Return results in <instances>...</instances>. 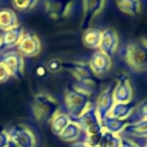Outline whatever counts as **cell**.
<instances>
[{
  "label": "cell",
  "instance_id": "7a4b0ae2",
  "mask_svg": "<svg viewBox=\"0 0 147 147\" xmlns=\"http://www.w3.org/2000/svg\"><path fill=\"white\" fill-rule=\"evenodd\" d=\"M115 86L116 84H112L108 88L103 91L97 100L96 112L100 122L109 115V113L111 112L112 108L115 104L113 97Z\"/></svg>",
  "mask_w": 147,
  "mask_h": 147
},
{
  "label": "cell",
  "instance_id": "9a60e30c",
  "mask_svg": "<svg viewBox=\"0 0 147 147\" xmlns=\"http://www.w3.org/2000/svg\"><path fill=\"white\" fill-rule=\"evenodd\" d=\"M81 133L80 127L75 124H70L67 125V129L63 132V138L64 140H73L75 138H77Z\"/></svg>",
  "mask_w": 147,
  "mask_h": 147
},
{
  "label": "cell",
  "instance_id": "9c48e42d",
  "mask_svg": "<svg viewBox=\"0 0 147 147\" xmlns=\"http://www.w3.org/2000/svg\"><path fill=\"white\" fill-rule=\"evenodd\" d=\"M122 131L132 137H147V119H142L136 123L128 124Z\"/></svg>",
  "mask_w": 147,
  "mask_h": 147
},
{
  "label": "cell",
  "instance_id": "52a82bcc",
  "mask_svg": "<svg viewBox=\"0 0 147 147\" xmlns=\"http://www.w3.org/2000/svg\"><path fill=\"white\" fill-rule=\"evenodd\" d=\"M134 108V101H130L128 103H115L108 116L119 119H125L132 113Z\"/></svg>",
  "mask_w": 147,
  "mask_h": 147
},
{
  "label": "cell",
  "instance_id": "277c9868",
  "mask_svg": "<svg viewBox=\"0 0 147 147\" xmlns=\"http://www.w3.org/2000/svg\"><path fill=\"white\" fill-rule=\"evenodd\" d=\"M68 108L72 115L80 117L87 107L89 97L87 94L80 91H73L68 95Z\"/></svg>",
  "mask_w": 147,
  "mask_h": 147
},
{
  "label": "cell",
  "instance_id": "8fae6325",
  "mask_svg": "<svg viewBox=\"0 0 147 147\" xmlns=\"http://www.w3.org/2000/svg\"><path fill=\"white\" fill-rule=\"evenodd\" d=\"M117 6L120 11L131 15H136L140 11L138 0H115Z\"/></svg>",
  "mask_w": 147,
  "mask_h": 147
},
{
  "label": "cell",
  "instance_id": "ac0fdd59",
  "mask_svg": "<svg viewBox=\"0 0 147 147\" xmlns=\"http://www.w3.org/2000/svg\"><path fill=\"white\" fill-rule=\"evenodd\" d=\"M120 147H138V146L126 138H120Z\"/></svg>",
  "mask_w": 147,
  "mask_h": 147
},
{
  "label": "cell",
  "instance_id": "5bb4252c",
  "mask_svg": "<svg viewBox=\"0 0 147 147\" xmlns=\"http://www.w3.org/2000/svg\"><path fill=\"white\" fill-rule=\"evenodd\" d=\"M103 0H88L87 1V17L85 19L87 26L93 16L101 8Z\"/></svg>",
  "mask_w": 147,
  "mask_h": 147
},
{
  "label": "cell",
  "instance_id": "ffe728a7",
  "mask_svg": "<svg viewBox=\"0 0 147 147\" xmlns=\"http://www.w3.org/2000/svg\"><path fill=\"white\" fill-rule=\"evenodd\" d=\"M143 147H147V143H146V144H144V145Z\"/></svg>",
  "mask_w": 147,
  "mask_h": 147
},
{
  "label": "cell",
  "instance_id": "2e32d148",
  "mask_svg": "<svg viewBox=\"0 0 147 147\" xmlns=\"http://www.w3.org/2000/svg\"><path fill=\"white\" fill-rule=\"evenodd\" d=\"M103 135V131L97 133V134H94V135H88L87 138H86V143L89 147L92 146H98L99 143L100 141V138Z\"/></svg>",
  "mask_w": 147,
  "mask_h": 147
},
{
  "label": "cell",
  "instance_id": "4fadbf2b",
  "mask_svg": "<svg viewBox=\"0 0 147 147\" xmlns=\"http://www.w3.org/2000/svg\"><path fill=\"white\" fill-rule=\"evenodd\" d=\"M142 119H147V99L140 102L133 110L132 113L127 118L128 124L136 123Z\"/></svg>",
  "mask_w": 147,
  "mask_h": 147
},
{
  "label": "cell",
  "instance_id": "5b68a950",
  "mask_svg": "<svg viewBox=\"0 0 147 147\" xmlns=\"http://www.w3.org/2000/svg\"><path fill=\"white\" fill-rule=\"evenodd\" d=\"M112 61L110 56L101 50L95 52L90 59V67L96 75H104L111 68Z\"/></svg>",
  "mask_w": 147,
  "mask_h": 147
},
{
  "label": "cell",
  "instance_id": "3957f363",
  "mask_svg": "<svg viewBox=\"0 0 147 147\" xmlns=\"http://www.w3.org/2000/svg\"><path fill=\"white\" fill-rule=\"evenodd\" d=\"M113 97L115 103H128L132 99V88L130 80L125 74L118 76V83L115 86Z\"/></svg>",
  "mask_w": 147,
  "mask_h": 147
},
{
  "label": "cell",
  "instance_id": "44dd1931",
  "mask_svg": "<svg viewBox=\"0 0 147 147\" xmlns=\"http://www.w3.org/2000/svg\"><path fill=\"white\" fill-rule=\"evenodd\" d=\"M92 147H99V146H92Z\"/></svg>",
  "mask_w": 147,
  "mask_h": 147
},
{
  "label": "cell",
  "instance_id": "ba28073f",
  "mask_svg": "<svg viewBox=\"0 0 147 147\" xmlns=\"http://www.w3.org/2000/svg\"><path fill=\"white\" fill-rule=\"evenodd\" d=\"M100 123H101L102 127L105 128L107 131H109L113 134H117V133L121 132L123 129L128 125V120L127 119H119L107 116Z\"/></svg>",
  "mask_w": 147,
  "mask_h": 147
},
{
  "label": "cell",
  "instance_id": "e0dca14e",
  "mask_svg": "<svg viewBox=\"0 0 147 147\" xmlns=\"http://www.w3.org/2000/svg\"><path fill=\"white\" fill-rule=\"evenodd\" d=\"M107 147H120V138L116 134L109 132L108 143Z\"/></svg>",
  "mask_w": 147,
  "mask_h": 147
},
{
  "label": "cell",
  "instance_id": "6da1fadb",
  "mask_svg": "<svg viewBox=\"0 0 147 147\" xmlns=\"http://www.w3.org/2000/svg\"><path fill=\"white\" fill-rule=\"evenodd\" d=\"M124 58L133 71L147 70V41L138 39L130 42L125 49Z\"/></svg>",
  "mask_w": 147,
  "mask_h": 147
},
{
  "label": "cell",
  "instance_id": "8992f818",
  "mask_svg": "<svg viewBox=\"0 0 147 147\" xmlns=\"http://www.w3.org/2000/svg\"><path fill=\"white\" fill-rule=\"evenodd\" d=\"M119 43V39L116 32L112 29H107L102 32L101 41L100 44V50L111 56L115 52Z\"/></svg>",
  "mask_w": 147,
  "mask_h": 147
},
{
  "label": "cell",
  "instance_id": "7c38bea8",
  "mask_svg": "<svg viewBox=\"0 0 147 147\" xmlns=\"http://www.w3.org/2000/svg\"><path fill=\"white\" fill-rule=\"evenodd\" d=\"M101 35H102V32H100L99 30H96V29L88 30L84 34L83 42L87 47L91 48V49L100 47V41H101Z\"/></svg>",
  "mask_w": 147,
  "mask_h": 147
},
{
  "label": "cell",
  "instance_id": "30bf717a",
  "mask_svg": "<svg viewBox=\"0 0 147 147\" xmlns=\"http://www.w3.org/2000/svg\"><path fill=\"white\" fill-rule=\"evenodd\" d=\"M77 122L87 131L92 125L100 122L96 112V108H92L87 112H84L77 119Z\"/></svg>",
  "mask_w": 147,
  "mask_h": 147
},
{
  "label": "cell",
  "instance_id": "d6986e66",
  "mask_svg": "<svg viewBox=\"0 0 147 147\" xmlns=\"http://www.w3.org/2000/svg\"><path fill=\"white\" fill-rule=\"evenodd\" d=\"M74 147H89L88 144H76Z\"/></svg>",
  "mask_w": 147,
  "mask_h": 147
}]
</instances>
